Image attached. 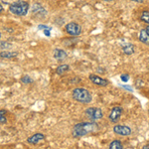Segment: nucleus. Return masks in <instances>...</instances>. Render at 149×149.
Segmentation results:
<instances>
[{"mask_svg": "<svg viewBox=\"0 0 149 149\" xmlns=\"http://www.w3.org/2000/svg\"><path fill=\"white\" fill-rule=\"evenodd\" d=\"M109 149H123V145H122L121 141L119 140H113L111 141L109 146Z\"/></svg>", "mask_w": 149, "mask_h": 149, "instance_id": "nucleus-16", "label": "nucleus"}, {"mask_svg": "<svg viewBox=\"0 0 149 149\" xmlns=\"http://www.w3.org/2000/svg\"><path fill=\"white\" fill-rule=\"evenodd\" d=\"M85 114L92 121L98 120V119H102L103 117L102 110L100 109H97V107H88L85 110Z\"/></svg>", "mask_w": 149, "mask_h": 149, "instance_id": "nucleus-4", "label": "nucleus"}, {"mask_svg": "<svg viewBox=\"0 0 149 149\" xmlns=\"http://www.w3.org/2000/svg\"><path fill=\"white\" fill-rule=\"evenodd\" d=\"M7 111L4 109L0 110V124H6L7 123V117H6Z\"/></svg>", "mask_w": 149, "mask_h": 149, "instance_id": "nucleus-17", "label": "nucleus"}, {"mask_svg": "<svg viewBox=\"0 0 149 149\" xmlns=\"http://www.w3.org/2000/svg\"><path fill=\"white\" fill-rule=\"evenodd\" d=\"M123 88H126V90H128V91H130V92H132V88H130V86H123Z\"/></svg>", "mask_w": 149, "mask_h": 149, "instance_id": "nucleus-25", "label": "nucleus"}, {"mask_svg": "<svg viewBox=\"0 0 149 149\" xmlns=\"http://www.w3.org/2000/svg\"><path fill=\"white\" fill-rule=\"evenodd\" d=\"M0 39H1V32H0Z\"/></svg>", "mask_w": 149, "mask_h": 149, "instance_id": "nucleus-29", "label": "nucleus"}, {"mask_svg": "<svg viewBox=\"0 0 149 149\" xmlns=\"http://www.w3.org/2000/svg\"><path fill=\"white\" fill-rule=\"evenodd\" d=\"M120 79H121V81H123V83H127V81H129V74H121V76H120Z\"/></svg>", "mask_w": 149, "mask_h": 149, "instance_id": "nucleus-20", "label": "nucleus"}, {"mask_svg": "<svg viewBox=\"0 0 149 149\" xmlns=\"http://www.w3.org/2000/svg\"><path fill=\"white\" fill-rule=\"evenodd\" d=\"M113 132L120 136H129L131 134V128L126 125H115L113 127Z\"/></svg>", "mask_w": 149, "mask_h": 149, "instance_id": "nucleus-7", "label": "nucleus"}, {"mask_svg": "<svg viewBox=\"0 0 149 149\" xmlns=\"http://www.w3.org/2000/svg\"><path fill=\"white\" fill-rule=\"evenodd\" d=\"M98 129H100V126H98V124L95 121L80 122V123H77L76 125L73 127L72 135H73L74 138H81V137H83V136L97 132Z\"/></svg>", "mask_w": 149, "mask_h": 149, "instance_id": "nucleus-1", "label": "nucleus"}, {"mask_svg": "<svg viewBox=\"0 0 149 149\" xmlns=\"http://www.w3.org/2000/svg\"><path fill=\"white\" fill-rule=\"evenodd\" d=\"M139 41L145 45H149V27L148 25L146 28L141 29L140 33H139Z\"/></svg>", "mask_w": 149, "mask_h": 149, "instance_id": "nucleus-10", "label": "nucleus"}, {"mask_svg": "<svg viewBox=\"0 0 149 149\" xmlns=\"http://www.w3.org/2000/svg\"><path fill=\"white\" fill-rule=\"evenodd\" d=\"M43 140H45V135L43 133H35L34 135L27 138V142L30 144H38Z\"/></svg>", "mask_w": 149, "mask_h": 149, "instance_id": "nucleus-11", "label": "nucleus"}, {"mask_svg": "<svg viewBox=\"0 0 149 149\" xmlns=\"http://www.w3.org/2000/svg\"><path fill=\"white\" fill-rule=\"evenodd\" d=\"M32 12H33V15H38V14H39V16H42V13L44 14V15L46 14V10H45V9L38 3H36L33 5V11Z\"/></svg>", "mask_w": 149, "mask_h": 149, "instance_id": "nucleus-13", "label": "nucleus"}, {"mask_svg": "<svg viewBox=\"0 0 149 149\" xmlns=\"http://www.w3.org/2000/svg\"><path fill=\"white\" fill-rule=\"evenodd\" d=\"M65 31L72 37H78L81 34V26L76 22H70L65 27Z\"/></svg>", "mask_w": 149, "mask_h": 149, "instance_id": "nucleus-5", "label": "nucleus"}, {"mask_svg": "<svg viewBox=\"0 0 149 149\" xmlns=\"http://www.w3.org/2000/svg\"><path fill=\"white\" fill-rule=\"evenodd\" d=\"M103 1H105V2H110V1H114V0H103Z\"/></svg>", "mask_w": 149, "mask_h": 149, "instance_id": "nucleus-28", "label": "nucleus"}, {"mask_svg": "<svg viewBox=\"0 0 149 149\" xmlns=\"http://www.w3.org/2000/svg\"><path fill=\"white\" fill-rule=\"evenodd\" d=\"M5 43H6V42H1V43H0V48H2V49H3V48L10 47V46H11V45L9 44V43H8V44H5Z\"/></svg>", "mask_w": 149, "mask_h": 149, "instance_id": "nucleus-23", "label": "nucleus"}, {"mask_svg": "<svg viewBox=\"0 0 149 149\" xmlns=\"http://www.w3.org/2000/svg\"><path fill=\"white\" fill-rule=\"evenodd\" d=\"M123 109L121 107H114L113 109L110 110L109 114V118L111 122H117L120 119Z\"/></svg>", "mask_w": 149, "mask_h": 149, "instance_id": "nucleus-6", "label": "nucleus"}, {"mask_svg": "<svg viewBox=\"0 0 149 149\" xmlns=\"http://www.w3.org/2000/svg\"><path fill=\"white\" fill-rule=\"evenodd\" d=\"M29 8H30V4L25 0H18L9 5V11L14 15L20 16V17L27 15Z\"/></svg>", "mask_w": 149, "mask_h": 149, "instance_id": "nucleus-2", "label": "nucleus"}, {"mask_svg": "<svg viewBox=\"0 0 149 149\" xmlns=\"http://www.w3.org/2000/svg\"><path fill=\"white\" fill-rule=\"evenodd\" d=\"M72 95H73V98L76 102H81V103H90L92 102V95L88 92L86 88H74L73 93H72Z\"/></svg>", "mask_w": 149, "mask_h": 149, "instance_id": "nucleus-3", "label": "nucleus"}, {"mask_svg": "<svg viewBox=\"0 0 149 149\" xmlns=\"http://www.w3.org/2000/svg\"><path fill=\"white\" fill-rule=\"evenodd\" d=\"M53 56H54L56 61L61 63V62H64L65 60L67 59L68 54H67V52L63 49H55L54 53H53Z\"/></svg>", "mask_w": 149, "mask_h": 149, "instance_id": "nucleus-9", "label": "nucleus"}, {"mask_svg": "<svg viewBox=\"0 0 149 149\" xmlns=\"http://www.w3.org/2000/svg\"><path fill=\"white\" fill-rule=\"evenodd\" d=\"M142 149H149V145H148V144H146V145L143 146Z\"/></svg>", "mask_w": 149, "mask_h": 149, "instance_id": "nucleus-27", "label": "nucleus"}, {"mask_svg": "<svg viewBox=\"0 0 149 149\" xmlns=\"http://www.w3.org/2000/svg\"><path fill=\"white\" fill-rule=\"evenodd\" d=\"M21 81H22L23 84H27V85H29V84L34 83L33 79L31 78V77L29 76V74H25L24 77H22V78H21Z\"/></svg>", "mask_w": 149, "mask_h": 149, "instance_id": "nucleus-19", "label": "nucleus"}, {"mask_svg": "<svg viewBox=\"0 0 149 149\" xmlns=\"http://www.w3.org/2000/svg\"><path fill=\"white\" fill-rule=\"evenodd\" d=\"M70 70V66L67 64H62L60 65L59 67L57 68V74H59V76H63L64 74H66L67 72H68Z\"/></svg>", "mask_w": 149, "mask_h": 149, "instance_id": "nucleus-15", "label": "nucleus"}, {"mask_svg": "<svg viewBox=\"0 0 149 149\" xmlns=\"http://www.w3.org/2000/svg\"><path fill=\"white\" fill-rule=\"evenodd\" d=\"M140 19H141L142 22L146 23L148 25V23H149V12H148V10H144L142 12V14H141V16H140Z\"/></svg>", "mask_w": 149, "mask_h": 149, "instance_id": "nucleus-18", "label": "nucleus"}, {"mask_svg": "<svg viewBox=\"0 0 149 149\" xmlns=\"http://www.w3.org/2000/svg\"><path fill=\"white\" fill-rule=\"evenodd\" d=\"M4 11V8H3V6H2V4H0V14L2 13V12Z\"/></svg>", "mask_w": 149, "mask_h": 149, "instance_id": "nucleus-26", "label": "nucleus"}, {"mask_svg": "<svg viewBox=\"0 0 149 149\" xmlns=\"http://www.w3.org/2000/svg\"><path fill=\"white\" fill-rule=\"evenodd\" d=\"M51 30H52V29H47V30L43 31V33H44L45 36H47V37H50V36H51Z\"/></svg>", "mask_w": 149, "mask_h": 149, "instance_id": "nucleus-22", "label": "nucleus"}, {"mask_svg": "<svg viewBox=\"0 0 149 149\" xmlns=\"http://www.w3.org/2000/svg\"><path fill=\"white\" fill-rule=\"evenodd\" d=\"M88 79H90V81H92L93 85H97L98 86H105L109 85V81L105 80V79L100 78V77L97 76V74H91L90 77H88Z\"/></svg>", "mask_w": 149, "mask_h": 149, "instance_id": "nucleus-8", "label": "nucleus"}, {"mask_svg": "<svg viewBox=\"0 0 149 149\" xmlns=\"http://www.w3.org/2000/svg\"><path fill=\"white\" fill-rule=\"evenodd\" d=\"M38 29H39V30L44 31V30H47V29H52V28L49 27V26H47V25H44V24H40V25H38Z\"/></svg>", "mask_w": 149, "mask_h": 149, "instance_id": "nucleus-21", "label": "nucleus"}, {"mask_svg": "<svg viewBox=\"0 0 149 149\" xmlns=\"http://www.w3.org/2000/svg\"><path fill=\"white\" fill-rule=\"evenodd\" d=\"M130 1H133V2H136V3H143L145 0H130Z\"/></svg>", "mask_w": 149, "mask_h": 149, "instance_id": "nucleus-24", "label": "nucleus"}, {"mask_svg": "<svg viewBox=\"0 0 149 149\" xmlns=\"http://www.w3.org/2000/svg\"><path fill=\"white\" fill-rule=\"evenodd\" d=\"M19 55L16 51H1L0 52V57L2 59H14Z\"/></svg>", "mask_w": 149, "mask_h": 149, "instance_id": "nucleus-12", "label": "nucleus"}, {"mask_svg": "<svg viewBox=\"0 0 149 149\" xmlns=\"http://www.w3.org/2000/svg\"><path fill=\"white\" fill-rule=\"evenodd\" d=\"M122 51L125 55H132L134 53V46L131 44V43H127L126 45H123L122 46Z\"/></svg>", "mask_w": 149, "mask_h": 149, "instance_id": "nucleus-14", "label": "nucleus"}]
</instances>
